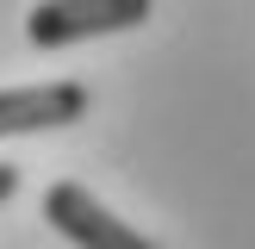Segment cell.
<instances>
[{
  "instance_id": "obj_4",
  "label": "cell",
  "mask_w": 255,
  "mask_h": 249,
  "mask_svg": "<svg viewBox=\"0 0 255 249\" xmlns=\"http://www.w3.org/2000/svg\"><path fill=\"white\" fill-rule=\"evenodd\" d=\"M12 193H19V168H12V162H0V206H6Z\"/></svg>"
},
{
  "instance_id": "obj_1",
  "label": "cell",
  "mask_w": 255,
  "mask_h": 249,
  "mask_svg": "<svg viewBox=\"0 0 255 249\" xmlns=\"http://www.w3.org/2000/svg\"><path fill=\"white\" fill-rule=\"evenodd\" d=\"M156 12V0H37L25 37L37 50H62L81 44V37H106V31H131Z\"/></svg>"
},
{
  "instance_id": "obj_2",
  "label": "cell",
  "mask_w": 255,
  "mask_h": 249,
  "mask_svg": "<svg viewBox=\"0 0 255 249\" xmlns=\"http://www.w3.org/2000/svg\"><path fill=\"white\" fill-rule=\"evenodd\" d=\"M44 218L56 224V237H69L75 249H162L156 237H143L137 224H125L112 206H100L81 181H56L44 193Z\"/></svg>"
},
{
  "instance_id": "obj_3",
  "label": "cell",
  "mask_w": 255,
  "mask_h": 249,
  "mask_svg": "<svg viewBox=\"0 0 255 249\" xmlns=\"http://www.w3.org/2000/svg\"><path fill=\"white\" fill-rule=\"evenodd\" d=\"M87 112V87L81 81H31V87H6L0 94V137H37V131H62Z\"/></svg>"
}]
</instances>
